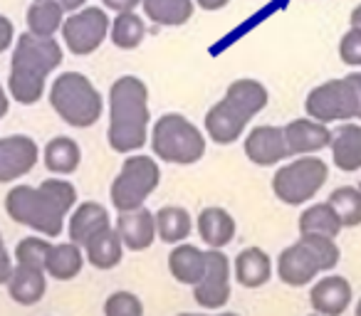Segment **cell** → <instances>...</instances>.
<instances>
[{
  "instance_id": "obj_1",
  "label": "cell",
  "mask_w": 361,
  "mask_h": 316,
  "mask_svg": "<svg viewBox=\"0 0 361 316\" xmlns=\"http://www.w3.org/2000/svg\"><path fill=\"white\" fill-rule=\"evenodd\" d=\"M77 203V188L65 178H47L37 188L16 186L6 196V213L42 237L62 235L67 213Z\"/></svg>"
},
{
  "instance_id": "obj_2",
  "label": "cell",
  "mask_w": 361,
  "mask_h": 316,
  "mask_svg": "<svg viewBox=\"0 0 361 316\" xmlns=\"http://www.w3.org/2000/svg\"><path fill=\"white\" fill-rule=\"evenodd\" d=\"M149 89L134 75H124L109 89L106 141L116 153H136L149 141Z\"/></svg>"
},
{
  "instance_id": "obj_3",
  "label": "cell",
  "mask_w": 361,
  "mask_h": 316,
  "mask_svg": "<svg viewBox=\"0 0 361 316\" xmlns=\"http://www.w3.org/2000/svg\"><path fill=\"white\" fill-rule=\"evenodd\" d=\"M62 65V45L55 37L23 32L16 40L11 60L8 91L23 106H32L45 94V82Z\"/></svg>"
},
{
  "instance_id": "obj_4",
  "label": "cell",
  "mask_w": 361,
  "mask_h": 316,
  "mask_svg": "<svg viewBox=\"0 0 361 316\" xmlns=\"http://www.w3.org/2000/svg\"><path fill=\"white\" fill-rule=\"evenodd\" d=\"M270 101L265 84L257 80H235L226 89V96L208 109L206 134L218 146H231L243 136L250 119L260 114Z\"/></svg>"
},
{
  "instance_id": "obj_5",
  "label": "cell",
  "mask_w": 361,
  "mask_h": 316,
  "mask_svg": "<svg viewBox=\"0 0 361 316\" xmlns=\"http://www.w3.org/2000/svg\"><path fill=\"white\" fill-rule=\"evenodd\" d=\"M341 260L336 240L317 235H300V240L280 252L277 277L287 286H305L322 272H331Z\"/></svg>"
},
{
  "instance_id": "obj_6",
  "label": "cell",
  "mask_w": 361,
  "mask_h": 316,
  "mask_svg": "<svg viewBox=\"0 0 361 316\" xmlns=\"http://www.w3.org/2000/svg\"><path fill=\"white\" fill-rule=\"evenodd\" d=\"M50 104L65 124L90 129L102 119V94L82 72H62L50 87Z\"/></svg>"
},
{
  "instance_id": "obj_7",
  "label": "cell",
  "mask_w": 361,
  "mask_h": 316,
  "mask_svg": "<svg viewBox=\"0 0 361 316\" xmlns=\"http://www.w3.org/2000/svg\"><path fill=\"white\" fill-rule=\"evenodd\" d=\"M151 148L156 158L176 166H193L206 156V136L183 114H164L151 129Z\"/></svg>"
},
{
  "instance_id": "obj_8",
  "label": "cell",
  "mask_w": 361,
  "mask_h": 316,
  "mask_svg": "<svg viewBox=\"0 0 361 316\" xmlns=\"http://www.w3.org/2000/svg\"><path fill=\"white\" fill-rule=\"evenodd\" d=\"M161 183V171L156 158H149L144 153L129 156L121 163L119 176L111 183V206L116 208V213H129L144 208V203L149 201L151 193L159 188Z\"/></svg>"
},
{
  "instance_id": "obj_9",
  "label": "cell",
  "mask_w": 361,
  "mask_h": 316,
  "mask_svg": "<svg viewBox=\"0 0 361 316\" xmlns=\"http://www.w3.org/2000/svg\"><path fill=\"white\" fill-rule=\"evenodd\" d=\"M326 178H329V166L322 158L300 156L272 176V193L285 206H302L324 188Z\"/></svg>"
},
{
  "instance_id": "obj_10",
  "label": "cell",
  "mask_w": 361,
  "mask_h": 316,
  "mask_svg": "<svg viewBox=\"0 0 361 316\" xmlns=\"http://www.w3.org/2000/svg\"><path fill=\"white\" fill-rule=\"evenodd\" d=\"M307 116L319 124H346L351 119H359V101H356V89L351 77L341 80H329L324 84L314 87L307 94L305 101Z\"/></svg>"
},
{
  "instance_id": "obj_11",
  "label": "cell",
  "mask_w": 361,
  "mask_h": 316,
  "mask_svg": "<svg viewBox=\"0 0 361 316\" xmlns=\"http://www.w3.org/2000/svg\"><path fill=\"white\" fill-rule=\"evenodd\" d=\"M109 15L102 8L90 6L72 13L62 23V40L65 47L77 57H87L102 47V42L109 35Z\"/></svg>"
},
{
  "instance_id": "obj_12",
  "label": "cell",
  "mask_w": 361,
  "mask_h": 316,
  "mask_svg": "<svg viewBox=\"0 0 361 316\" xmlns=\"http://www.w3.org/2000/svg\"><path fill=\"white\" fill-rule=\"evenodd\" d=\"M193 299L201 309H223L231 299V260L221 250L206 252V274L193 286Z\"/></svg>"
},
{
  "instance_id": "obj_13",
  "label": "cell",
  "mask_w": 361,
  "mask_h": 316,
  "mask_svg": "<svg viewBox=\"0 0 361 316\" xmlns=\"http://www.w3.org/2000/svg\"><path fill=\"white\" fill-rule=\"evenodd\" d=\"M40 161V146L25 134L0 139V183H13L27 176Z\"/></svg>"
},
{
  "instance_id": "obj_14",
  "label": "cell",
  "mask_w": 361,
  "mask_h": 316,
  "mask_svg": "<svg viewBox=\"0 0 361 316\" xmlns=\"http://www.w3.org/2000/svg\"><path fill=\"white\" fill-rule=\"evenodd\" d=\"M245 156L255 166L270 168L277 166L280 161L290 158L285 141V129L280 126H255L245 139Z\"/></svg>"
},
{
  "instance_id": "obj_15",
  "label": "cell",
  "mask_w": 361,
  "mask_h": 316,
  "mask_svg": "<svg viewBox=\"0 0 361 316\" xmlns=\"http://www.w3.org/2000/svg\"><path fill=\"white\" fill-rule=\"evenodd\" d=\"M114 230L126 250H131V252L149 250L156 242V217H154V213L146 210V208L119 213Z\"/></svg>"
},
{
  "instance_id": "obj_16",
  "label": "cell",
  "mask_w": 361,
  "mask_h": 316,
  "mask_svg": "<svg viewBox=\"0 0 361 316\" xmlns=\"http://www.w3.org/2000/svg\"><path fill=\"white\" fill-rule=\"evenodd\" d=\"M351 284L339 274L322 277L310 291V304L319 316H341L351 304Z\"/></svg>"
},
{
  "instance_id": "obj_17",
  "label": "cell",
  "mask_w": 361,
  "mask_h": 316,
  "mask_svg": "<svg viewBox=\"0 0 361 316\" xmlns=\"http://www.w3.org/2000/svg\"><path fill=\"white\" fill-rule=\"evenodd\" d=\"M285 141L290 156H312L322 148H329L331 131L326 124L314 119H295L285 126Z\"/></svg>"
},
{
  "instance_id": "obj_18",
  "label": "cell",
  "mask_w": 361,
  "mask_h": 316,
  "mask_svg": "<svg viewBox=\"0 0 361 316\" xmlns=\"http://www.w3.org/2000/svg\"><path fill=\"white\" fill-rule=\"evenodd\" d=\"M235 217L226 210V208H203L201 215H198V235L206 242L211 250H223L235 240Z\"/></svg>"
},
{
  "instance_id": "obj_19",
  "label": "cell",
  "mask_w": 361,
  "mask_h": 316,
  "mask_svg": "<svg viewBox=\"0 0 361 316\" xmlns=\"http://www.w3.org/2000/svg\"><path fill=\"white\" fill-rule=\"evenodd\" d=\"M233 274H235L238 284L245 289H260L272 277L270 255L260 247H245L238 252L235 262H233Z\"/></svg>"
},
{
  "instance_id": "obj_20",
  "label": "cell",
  "mask_w": 361,
  "mask_h": 316,
  "mask_svg": "<svg viewBox=\"0 0 361 316\" xmlns=\"http://www.w3.org/2000/svg\"><path fill=\"white\" fill-rule=\"evenodd\" d=\"M331 161L339 171L356 173L361 168V126L359 124H341L331 131Z\"/></svg>"
},
{
  "instance_id": "obj_21",
  "label": "cell",
  "mask_w": 361,
  "mask_h": 316,
  "mask_svg": "<svg viewBox=\"0 0 361 316\" xmlns=\"http://www.w3.org/2000/svg\"><path fill=\"white\" fill-rule=\"evenodd\" d=\"M106 227H111L106 208L94 201H87L80 208H75V213L70 217V225H67V232H70V242L85 247L97 232L106 230Z\"/></svg>"
},
{
  "instance_id": "obj_22",
  "label": "cell",
  "mask_w": 361,
  "mask_h": 316,
  "mask_svg": "<svg viewBox=\"0 0 361 316\" xmlns=\"http://www.w3.org/2000/svg\"><path fill=\"white\" fill-rule=\"evenodd\" d=\"M8 291H11V299L16 304H37L47 291V272L40 270V267L18 265L16 262V270H13V277L8 282Z\"/></svg>"
},
{
  "instance_id": "obj_23",
  "label": "cell",
  "mask_w": 361,
  "mask_h": 316,
  "mask_svg": "<svg viewBox=\"0 0 361 316\" xmlns=\"http://www.w3.org/2000/svg\"><path fill=\"white\" fill-rule=\"evenodd\" d=\"M169 272L180 284L196 286L206 274V252L196 245H176L169 255Z\"/></svg>"
},
{
  "instance_id": "obj_24",
  "label": "cell",
  "mask_w": 361,
  "mask_h": 316,
  "mask_svg": "<svg viewBox=\"0 0 361 316\" xmlns=\"http://www.w3.org/2000/svg\"><path fill=\"white\" fill-rule=\"evenodd\" d=\"M85 260L87 257L82 255V247L75 245V242H57V245L52 242L50 252L45 257V272L52 279L70 282L82 272Z\"/></svg>"
},
{
  "instance_id": "obj_25",
  "label": "cell",
  "mask_w": 361,
  "mask_h": 316,
  "mask_svg": "<svg viewBox=\"0 0 361 316\" xmlns=\"http://www.w3.org/2000/svg\"><path fill=\"white\" fill-rule=\"evenodd\" d=\"M42 161H45V168L50 173H57V176H72V173L80 168L82 161V151L80 144L70 136H55L45 144V151H42Z\"/></svg>"
},
{
  "instance_id": "obj_26",
  "label": "cell",
  "mask_w": 361,
  "mask_h": 316,
  "mask_svg": "<svg viewBox=\"0 0 361 316\" xmlns=\"http://www.w3.org/2000/svg\"><path fill=\"white\" fill-rule=\"evenodd\" d=\"M85 257L92 267L104 270V272L121 265V260H124V245H121L114 227H106V230L97 232L85 245Z\"/></svg>"
},
{
  "instance_id": "obj_27",
  "label": "cell",
  "mask_w": 361,
  "mask_h": 316,
  "mask_svg": "<svg viewBox=\"0 0 361 316\" xmlns=\"http://www.w3.org/2000/svg\"><path fill=\"white\" fill-rule=\"evenodd\" d=\"M156 217V240L166 242V245H180L193 230L191 213L180 206H166L159 213H154Z\"/></svg>"
},
{
  "instance_id": "obj_28",
  "label": "cell",
  "mask_w": 361,
  "mask_h": 316,
  "mask_svg": "<svg viewBox=\"0 0 361 316\" xmlns=\"http://www.w3.org/2000/svg\"><path fill=\"white\" fill-rule=\"evenodd\" d=\"M344 230L336 210L329 203H314L300 215V235H317V237H331L336 240L339 232Z\"/></svg>"
},
{
  "instance_id": "obj_29",
  "label": "cell",
  "mask_w": 361,
  "mask_h": 316,
  "mask_svg": "<svg viewBox=\"0 0 361 316\" xmlns=\"http://www.w3.org/2000/svg\"><path fill=\"white\" fill-rule=\"evenodd\" d=\"M141 8H144V15L156 25L178 27L193 18L196 3L193 0H144Z\"/></svg>"
},
{
  "instance_id": "obj_30",
  "label": "cell",
  "mask_w": 361,
  "mask_h": 316,
  "mask_svg": "<svg viewBox=\"0 0 361 316\" xmlns=\"http://www.w3.org/2000/svg\"><path fill=\"white\" fill-rule=\"evenodd\" d=\"M65 11L57 0H35L27 11V32L40 37H55L62 30Z\"/></svg>"
},
{
  "instance_id": "obj_31",
  "label": "cell",
  "mask_w": 361,
  "mask_h": 316,
  "mask_svg": "<svg viewBox=\"0 0 361 316\" xmlns=\"http://www.w3.org/2000/svg\"><path fill=\"white\" fill-rule=\"evenodd\" d=\"M109 35L119 50H136L146 37V23L136 13H116L109 25Z\"/></svg>"
},
{
  "instance_id": "obj_32",
  "label": "cell",
  "mask_w": 361,
  "mask_h": 316,
  "mask_svg": "<svg viewBox=\"0 0 361 316\" xmlns=\"http://www.w3.org/2000/svg\"><path fill=\"white\" fill-rule=\"evenodd\" d=\"M331 208L339 215L341 225L344 227H359L361 225V191L354 186H341L336 191H331L329 196Z\"/></svg>"
},
{
  "instance_id": "obj_33",
  "label": "cell",
  "mask_w": 361,
  "mask_h": 316,
  "mask_svg": "<svg viewBox=\"0 0 361 316\" xmlns=\"http://www.w3.org/2000/svg\"><path fill=\"white\" fill-rule=\"evenodd\" d=\"M50 237H23L16 247V262L18 265H30L45 270V257L50 252Z\"/></svg>"
},
{
  "instance_id": "obj_34",
  "label": "cell",
  "mask_w": 361,
  "mask_h": 316,
  "mask_svg": "<svg viewBox=\"0 0 361 316\" xmlns=\"http://www.w3.org/2000/svg\"><path fill=\"white\" fill-rule=\"evenodd\" d=\"M104 316H144V304L131 291H114L104 301Z\"/></svg>"
},
{
  "instance_id": "obj_35",
  "label": "cell",
  "mask_w": 361,
  "mask_h": 316,
  "mask_svg": "<svg viewBox=\"0 0 361 316\" xmlns=\"http://www.w3.org/2000/svg\"><path fill=\"white\" fill-rule=\"evenodd\" d=\"M339 60L349 67H361V30L349 27L339 40Z\"/></svg>"
},
{
  "instance_id": "obj_36",
  "label": "cell",
  "mask_w": 361,
  "mask_h": 316,
  "mask_svg": "<svg viewBox=\"0 0 361 316\" xmlns=\"http://www.w3.org/2000/svg\"><path fill=\"white\" fill-rule=\"evenodd\" d=\"M16 40V27L6 15H0V52H6Z\"/></svg>"
},
{
  "instance_id": "obj_37",
  "label": "cell",
  "mask_w": 361,
  "mask_h": 316,
  "mask_svg": "<svg viewBox=\"0 0 361 316\" xmlns=\"http://www.w3.org/2000/svg\"><path fill=\"white\" fill-rule=\"evenodd\" d=\"M144 0H102V6L114 13H134Z\"/></svg>"
},
{
  "instance_id": "obj_38",
  "label": "cell",
  "mask_w": 361,
  "mask_h": 316,
  "mask_svg": "<svg viewBox=\"0 0 361 316\" xmlns=\"http://www.w3.org/2000/svg\"><path fill=\"white\" fill-rule=\"evenodd\" d=\"M13 270H16V265H13L11 255L3 252V255H0V284H8V282H11Z\"/></svg>"
},
{
  "instance_id": "obj_39",
  "label": "cell",
  "mask_w": 361,
  "mask_h": 316,
  "mask_svg": "<svg viewBox=\"0 0 361 316\" xmlns=\"http://www.w3.org/2000/svg\"><path fill=\"white\" fill-rule=\"evenodd\" d=\"M201 11H208V13H216V11H223V8L231 3V0H193Z\"/></svg>"
},
{
  "instance_id": "obj_40",
  "label": "cell",
  "mask_w": 361,
  "mask_h": 316,
  "mask_svg": "<svg viewBox=\"0 0 361 316\" xmlns=\"http://www.w3.org/2000/svg\"><path fill=\"white\" fill-rule=\"evenodd\" d=\"M57 3H60V8L65 13H77V11H82V8H85L87 0H57Z\"/></svg>"
},
{
  "instance_id": "obj_41",
  "label": "cell",
  "mask_w": 361,
  "mask_h": 316,
  "mask_svg": "<svg viewBox=\"0 0 361 316\" xmlns=\"http://www.w3.org/2000/svg\"><path fill=\"white\" fill-rule=\"evenodd\" d=\"M351 82H354L356 89V101H359V121H361V72H351Z\"/></svg>"
},
{
  "instance_id": "obj_42",
  "label": "cell",
  "mask_w": 361,
  "mask_h": 316,
  "mask_svg": "<svg viewBox=\"0 0 361 316\" xmlns=\"http://www.w3.org/2000/svg\"><path fill=\"white\" fill-rule=\"evenodd\" d=\"M8 109H11V99H8V94H6V89L0 87V119L8 114Z\"/></svg>"
},
{
  "instance_id": "obj_43",
  "label": "cell",
  "mask_w": 361,
  "mask_h": 316,
  "mask_svg": "<svg viewBox=\"0 0 361 316\" xmlns=\"http://www.w3.org/2000/svg\"><path fill=\"white\" fill-rule=\"evenodd\" d=\"M349 23H351V27H356V30H361V3L354 8V11H351Z\"/></svg>"
},
{
  "instance_id": "obj_44",
  "label": "cell",
  "mask_w": 361,
  "mask_h": 316,
  "mask_svg": "<svg viewBox=\"0 0 361 316\" xmlns=\"http://www.w3.org/2000/svg\"><path fill=\"white\" fill-rule=\"evenodd\" d=\"M178 316H208V314H178ZM218 316H238L233 311H226V314H218Z\"/></svg>"
},
{
  "instance_id": "obj_45",
  "label": "cell",
  "mask_w": 361,
  "mask_h": 316,
  "mask_svg": "<svg viewBox=\"0 0 361 316\" xmlns=\"http://www.w3.org/2000/svg\"><path fill=\"white\" fill-rule=\"evenodd\" d=\"M6 252V242H3V235H0V255Z\"/></svg>"
},
{
  "instance_id": "obj_46",
  "label": "cell",
  "mask_w": 361,
  "mask_h": 316,
  "mask_svg": "<svg viewBox=\"0 0 361 316\" xmlns=\"http://www.w3.org/2000/svg\"><path fill=\"white\" fill-rule=\"evenodd\" d=\"M356 316H361V299H359V304H356Z\"/></svg>"
},
{
  "instance_id": "obj_47",
  "label": "cell",
  "mask_w": 361,
  "mask_h": 316,
  "mask_svg": "<svg viewBox=\"0 0 361 316\" xmlns=\"http://www.w3.org/2000/svg\"><path fill=\"white\" fill-rule=\"evenodd\" d=\"M312 316H319V314H312Z\"/></svg>"
},
{
  "instance_id": "obj_48",
  "label": "cell",
  "mask_w": 361,
  "mask_h": 316,
  "mask_svg": "<svg viewBox=\"0 0 361 316\" xmlns=\"http://www.w3.org/2000/svg\"><path fill=\"white\" fill-rule=\"evenodd\" d=\"M0 87H3V84H0Z\"/></svg>"
}]
</instances>
